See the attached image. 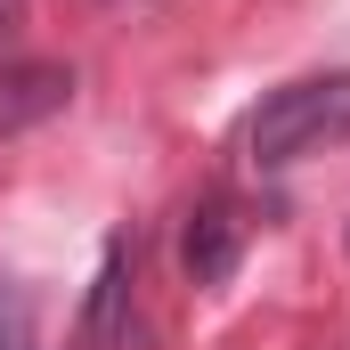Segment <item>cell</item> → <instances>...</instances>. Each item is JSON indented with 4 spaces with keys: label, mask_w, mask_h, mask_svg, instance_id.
Here are the masks:
<instances>
[{
    "label": "cell",
    "mask_w": 350,
    "mask_h": 350,
    "mask_svg": "<svg viewBox=\"0 0 350 350\" xmlns=\"http://www.w3.org/2000/svg\"><path fill=\"white\" fill-rule=\"evenodd\" d=\"M25 16H33L25 0H0V41H16V33H25Z\"/></svg>",
    "instance_id": "cell-6"
},
{
    "label": "cell",
    "mask_w": 350,
    "mask_h": 350,
    "mask_svg": "<svg viewBox=\"0 0 350 350\" xmlns=\"http://www.w3.org/2000/svg\"><path fill=\"white\" fill-rule=\"evenodd\" d=\"M122 342H131V245L114 237L98 253V277L82 293V318H74L66 350H122Z\"/></svg>",
    "instance_id": "cell-2"
},
{
    "label": "cell",
    "mask_w": 350,
    "mask_h": 350,
    "mask_svg": "<svg viewBox=\"0 0 350 350\" xmlns=\"http://www.w3.org/2000/svg\"><path fill=\"white\" fill-rule=\"evenodd\" d=\"M245 261V220L228 212V204H196L187 212V237H179V269L204 285V293H220L228 277Z\"/></svg>",
    "instance_id": "cell-4"
},
{
    "label": "cell",
    "mask_w": 350,
    "mask_h": 350,
    "mask_svg": "<svg viewBox=\"0 0 350 350\" xmlns=\"http://www.w3.org/2000/svg\"><path fill=\"white\" fill-rule=\"evenodd\" d=\"M74 106V66H49V57H16L0 66V139L16 131H41L49 114Z\"/></svg>",
    "instance_id": "cell-3"
},
{
    "label": "cell",
    "mask_w": 350,
    "mask_h": 350,
    "mask_svg": "<svg viewBox=\"0 0 350 350\" xmlns=\"http://www.w3.org/2000/svg\"><path fill=\"white\" fill-rule=\"evenodd\" d=\"M0 350H41V326H33V293L0 269Z\"/></svg>",
    "instance_id": "cell-5"
},
{
    "label": "cell",
    "mask_w": 350,
    "mask_h": 350,
    "mask_svg": "<svg viewBox=\"0 0 350 350\" xmlns=\"http://www.w3.org/2000/svg\"><path fill=\"white\" fill-rule=\"evenodd\" d=\"M350 147V74H310V82L269 90L245 122V163L253 172H293L310 155Z\"/></svg>",
    "instance_id": "cell-1"
}]
</instances>
